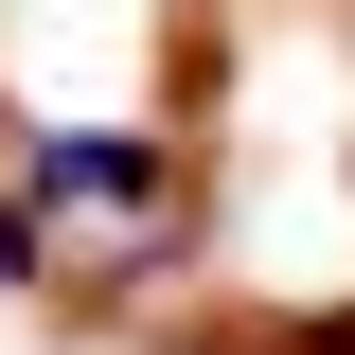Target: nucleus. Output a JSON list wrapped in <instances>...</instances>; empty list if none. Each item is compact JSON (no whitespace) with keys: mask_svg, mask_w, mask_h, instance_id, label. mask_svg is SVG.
<instances>
[{"mask_svg":"<svg viewBox=\"0 0 355 355\" xmlns=\"http://www.w3.org/2000/svg\"><path fill=\"white\" fill-rule=\"evenodd\" d=\"M36 214H142V196H160V142H107V125H53L36 160Z\"/></svg>","mask_w":355,"mask_h":355,"instance_id":"1","label":"nucleus"},{"mask_svg":"<svg viewBox=\"0 0 355 355\" xmlns=\"http://www.w3.org/2000/svg\"><path fill=\"white\" fill-rule=\"evenodd\" d=\"M53 284V231H36V196H0V302H36Z\"/></svg>","mask_w":355,"mask_h":355,"instance_id":"2","label":"nucleus"}]
</instances>
